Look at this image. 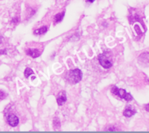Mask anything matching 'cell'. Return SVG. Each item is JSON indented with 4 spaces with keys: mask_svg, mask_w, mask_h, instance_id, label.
Instances as JSON below:
<instances>
[{
    "mask_svg": "<svg viewBox=\"0 0 149 133\" xmlns=\"http://www.w3.org/2000/svg\"><path fill=\"white\" fill-rule=\"evenodd\" d=\"M82 72L79 69H74L70 70L67 74V80L71 84H77L82 80Z\"/></svg>",
    "mask_w": 149,
    "mask_h": 133,
    "instance_id": "1",
    "label": "cell"
},
{
    "mask_svg": "<svg viewBox=\"0 0 149 133\" xmlns=\"http://www.w3.org/2000/svg\"><path fill=\"white\" fill-rule=\"evenodd\" d=\"M112 94H113L114 95H118V96L121 98V99H124L129 102L133 99V97L131 96L130 93H127L125 90L123 89L118 88L117 86H113L111 89Z\"/></svg>",
    "mask_w": 149,
    "mask_h": 133,
    "instance_id": "2",
    "label": "cell"
},
{
    "mask_svg": "<svg viewBox=\"0 0 149 133\" xmlns=\"http://www.w3.org/2000/svg\"><path fill=\"white\" fill-rule=\"evenodd\" d=\"M98 60H99V62L101 64V65L104 69H109L111 68L113 64H112L111 61H109L108 58V57L106 56V53H102L101 55L99 56L98 57Z\"/></svg>",
    "mask_w": 149,
    "mask_h": 133,
    "instance_id": "3",
    "label": "cell"
},
{
    "mask_svg": "<svg viewBox=\"0 0 149 133\" xmlns=\"http://www.w3.org/2000/svg\"><path fill=\"white\" fill-rule=\"evenodd\" d=\"M7 120L9 125L11 127H16L19 124V118L14 114H10L7 117Z\"/></svg>",
    "mask_w": 149,
    "mask_h": 133,
    "instance_id": "4",
    "label": "cell"
},
{
    "mask_svg": "<svg viewBox=\"0 0 149 133\" xmlns=\"http://www.w3.org/2000/svg\"><path fill=\"white\" fill-rule=\"evenodd\" d=\"M67 101V94L65 91H61L57 97V103L58 106H63Z\"/></svg>",
    "mask_w": 149,
    "mask_h": 133,
    "instance_id": "5",
    "label": "cell"
},
{
    "mask_svg": "<svg viewBox=\"0 0 149 133\" xmlns=\"http://www.w3.org/2000/svg\"><path fill=\"white\" fill-rule=\"evenodd\" d=\"M26 54L30 56L33 58H37L38 57H40L41 52L37 48H29L26 50Z\"/></svg>",
    "mask_w": 149,
    "mask_h": 133,
    "instance_id": "6",
    "label": "cell"
},
{
    "mask_svg": "<svg viewBox=\"0 0 149 133\" xmlns=\"http://www.w3.org/2000/svg\"><path fill=\"white\" fill-rule=\"evenodd\" d=\"M135 113H136V111L134 110L133 107H130V106H128L126 108V110L123 111V115H124V116H126V117H131Z\"/></svg>",
    "mask_w": 149,
    "mask_h": 133,
    "instance_id": "7",
    "label": "cell"
},
{
    "mask_svg": "<svg viewBox=\"0 0 149 133\" xmlns=\"http://www.w3.org/2000/svg\"><path fill=\"white\" fill-rule=\"evenodd\" d=\"M64 15H65V12L63 11V12H60V13H58L54 15V23H61L63 19Z\"/></svg>",
    "mask_w": 149,
    "mask_h": 133,
    "instance_id": "8",
    "label": "cell"
},
{
    "mask_svg": "<svg viewBox=\"0 0 149 133\" xmlns=\"http://www.w3.org/2000/svg\"><path fill=\"white\" fill-rule=\"evenodd\" d=\"M48 31V28L46 26L41 27L40 28L38 29H36L33 32L34 35H37V36H41V35H43V34L46 33V32Z\"/></svg>",
    "mask_w": 149,
    "mask_h": 133,
    "instance_id": "9",
    "label": "cell"
},
{
    "mask_svg": "<svg viewBox=\"0 0 149 133\" xmlns=\"http://www.w3.org/2000/svg\"><path fill=\"white\" fill-rule=\"evenodd\" d=\"M139 61L141 63H148L149 64V52H145V53H143L141 55L139 56Z\"/></svg>",
    "mask_w": 149,
    "mask_h": 133,
    "instance_id": "10",
    "label": "cell"
},
{
    "mask_svg": "<svg viewBox=\"0 0 149 133\" xmlns=\"http://www.w3.org/2000/svg\"><path fill=\"white\" fill-rule=\"evenodd\" d=\"M34 72L33 70H32V69H30V68H26L25 69V70H24V76H25V78H28L29 77L30 75H32V74H33Z\"/></svg>",
    "mask_w": 149,
    "mask_h": 133,
    "instance_id": "11",
    "label": "cell"
},
{
    "mask_svg": "<svg viewBox=\"0 0 149 133\" xmlns=\"http://www.w3.org/2000/svg\"><path fill=\"white\" fill-rule=\"evenodd\" d=\"M54 126L55 127H58V128H59L60 127L61 123H60V120L58 118H55L54 119Z\"/></svg>",
    "mask_w": 149,
    "mask_h": 133,
    "instance_id": "12",
    "label": "cell"
},
{
    "mask_svg": "<svg viewBox=\"0 0 149 133\" xmlns=\"http://www.w3.org/2000/svg\"><path fill=\"white\" fill-rule=\"evenodd\" d=\"M6 97H7V94L4 91H3V90H0V100L6 99Z\"/></svg>",
    "mask_w": 149,
    "mask_h": 133,
    "instance_id": "13",
    "label": "cell"
},
{
    "mask_svg": "<svg viewBox=\"0 0 149 133\" xmlns=\"http://www.w3.org/2000/svg\"><path fill=\"white\" fill-rule=\"evenodd\" d=\"M19 22V17H15V18L12 19V20H11V23H15V24L18 23Z\"/></svg>",
    "mask_w": 149,
    "mask_h": 133,
    "instance_id": "14",
    "label": "cell"
},
{
    "mask_svg": "<svg viewBox=\"0 0 149 133\" xmlns=\"http://www.w3.org/2000/svg\"><path fill=\"white\" fill-rule=\"evenodd\" d=\"M7 52V49H0V55H5Z\"/></svg>",
    "mask_w": 149,
    "mask_h": 133,
    "instance_id": "15",
    "label": "cell"
},
{
    "mask_svg": "<svg viewBox=\"0 0 149 133\" xmlns=\"http://www.w3.org/2000/svg\"><path fill=\"white\" fill-rule=\"evenodd\" d=\"M96 0H86V2L87 3H94Z\"/></svg>",
    "mask_w": 149,
    "mask_h": 133,
    "instance_id": "16",
    "label": "cell"
},
{
    "mask_svg": "<svg viewBox=\"0 0 149 133\" xmlns=\"http://www.w3.org/2000/svg\"><path fill=\"white\" fill-rule=\"evenodd\" d=\"M145 110L147 111H148L149 112V104H147V105H145Z\"/></svg>",
    "mask_w": 149,
    "mask_h": 133,
    "instance_id": "17",
    "label": "cell"
},
{
    "mask_svg": "<svg viewBox=\"0 0 149 133\" xmlns=\"http://www.w3.org/2000/svg\"><path fill=\"white\" fill-rule=\"evenodd\" d=\"M3 37L0 36V44L3 43Z\"/></svg>",
    "mask_w": 149,
    "mask_h": 133,
    "instance_id": "18",
    "label": "cell"
}]
</instances>
